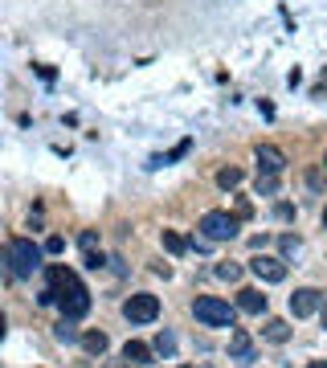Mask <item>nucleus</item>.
<instances>
[{
  "mask_svg": "<svg viewBox=\"0 0 327 368\" xmlns=\"http://www.w3.org/2000/svg\"><path fill=\"white\" fill-rule=\"evenodd\" d=\"M78 246H82V254H94V250H98V233H94V230H82Z\"/></svg>",
  "mask_w": 327,
  "mask_h": 368,
  "instance_id": "412c9836",
  "label": "nucleus"
},
{
  "mask_svg": "<svg viewBox=\"0 0 327 368\" xmlns=\"http://www.w3.org/2000/svg\"><path fill=\"white\" fill-rule=\"evenodd\" d=\"M106 266V258H102V250H94V254H86V270H102Z\"/></svg>",
  "mask_w": 327,
  "mask_h": 368,
  "instance_id": "b1692460",
  "label": "nucleus"
},
{
  "mask_svg": "<svg viewBox=\"0 0 327 368\" xmlns=\"http://www.w3.org/2000/svg\"><path fill=\"white\" fill-rule=\"evenodd\" d=\"M180 156H188V139H185V143H176V147H172V151H168L160 164H172V160H180Z\"/></svg>",
  "mask_w": 327,
  "mask_h": 368,
  "instance_id": "5701e85b",
  "label": "nucleus"
},
{
  "mask_svg": "<svg viewBox=\"0 0 327 368\" xmlns=\"http://www.w3.org/2000/svg\"><path fill=\"white\" fill-rule=\"evenodd\" d=\"M217 278H225V282H237V278H241V266H237V262H217Z\"/></svg>",
  "mask_w": 327,
  "mask_h": 368,
  "instance_id": "aec40b11",
  "label": "nucleus"
},
{
  "mask_svg": "<svg viewBox=\"0 0 327 368\" xmlns=\"http://www.w3.org/2000/svg\"><path fill=\"white\" fill-rule=\"evenodd\" d=\"M123 315H127V323H151L160 315V299L147 295V291H140V295H131V299L123 303Z\"/></svg>",
  "mask_w": 327,
  "mask_h": 368,
  "instance_id": "39448f33",
  "label": "nucleus"
},
{
  "mask_svg": "<svg viewBox=\"0 0 327 368\" xmlns=\"http://www.w3.org/2000/svg\"><path fill=\"white\" fill-rule=\"evenodd\" d=\"M254 160H258V172H270V176H279L282 168H286V156H282L274 143H258L254 147Z\"/></svg>",
  "mask_w": 327,
  "mask_h": 368,
  "instance_id": "6e6552de",
  "label": "nucleus"
},
{
  "mask_svg": "<svg viewBox=\"0 0 327 368\" xmlns=\"http://www.w3.org/2000/svg\"><path fill=\"white\" fill-rule=\"evenodd\" d=\"M164 250L180 258V254H185V250H188V241H185V237H180V233H176V230H164Z\"/></svg>",
  "mask_w": 327,
  "mask_h": 368,
  "instance_id": "dca6fc26",
  "label": "nucleus"
},
{
  "mask_svg": "<svg viewBox=\"0 0 327 368\" xmlns=\"http://www.w3.org/2000/svg\"><path fill=\"white\" fill-rule=\"evenodd\" d=\"M254 192H258V196H274V192H279V176H270V172H258Z\"/></svg>",
  "mask_w": 327,
  "mask_h": 368,
  "instance_id": "2eb2a0df",
  "label": "nucleus"
},
{
  "mask_svg": "<svg viewBox=\"0 0 327 368\" xmlns=\"http://www.w3.org/2000/svg\"><path fill=\"white\" fill-rule=\"evenodd\" d=\"M151 352H156V348H147V344H140V340H127L123 360H131V365H151Z\"/></svg>",
  "mask_w": 327,
  "mask_h": 368,
  "instance_id": "9b49d317",
  "label": "nucleus"
},
{
  "mask_svg": "<svg viewBox=\"0 0 327 368\" xmlns=\"http://www.w3.org/2000/svg\"><path fill=\"white\" fill-rule=\"evenodd\" d=\"M46 246H33L29 237H12L8 246H4V266H8V275L12 278H33L46 262Z\"/></svg>",
  "mask_w": 327,
  "mask_h": 368,
  "instance_id": "f03ea898",
  "label": "nucleus"
},
{
  "mask_svg": "<svg viewBox=\"0 0 327 368\" xmlns=\"http://www.w3.org/2000/svg\"><path fill=\"white\" fill-rule=\"evenodd\" d=\"M237 226H241V217H237V213H225V209H209V213L200 217V233H205L209 241H234Z\"/></svg>",
  "mask_w": 327,
  "mask_h": 368,
  "instance_id": "20e7f679",
  "label": "nucleus"
},
{
  "mask_svg": "<svg viewBox=\"0 0 327 368\" xmlns=\"http://www.w3.org/2000/svg\"><path fill=\"white\" fill-rule=\"evenodd\" d=\"M237 311H245V315H262V311H266V295H262L258 286H241V291H237Z\"/></svg>",
  "mask_w": 327,
  "mask_h": 368,
  "instance_id": "1a4fd4ad",
  "label": "nucleus"
},
{
  "mask_svg": "<svg viewBox=\"0 0 327 368\" xmlns=\"http://www.w3.org/2000/svg\"><path fill=\"white\" fill-rule=\"evenodd\" d=\"M217 184H221V188H237V184H241V168H234V164L221 168V172H217Z\"/></svg>",
  "mask_w": 327,
  "mask_h": 368,
  "instance_id": "6ab92c4d",
  "label": "nucleus"
},
{
  "mask_svg": "<svg viewBox=\"0 0 327 368\" xmlns=\"http://www.w3.org/2000/svg\"><path fill=\"white\" fill-rule=\"evenodd\" d=\"M324 226H327V209H324Z\"/></svg>",
  "mask_w": 327,
  "mask_h": 368,
  "instance_id": "c85d7f7f",
  "label": "nucleus"
},
{
  "mask_svg": "<svg viewBox=\"0 0 327 368\" xmlns=\"http://www.w3.org/2000/svg\"><path fill=\"white\" fill-rule=\"evenodd\" d=\"M230 356H234L237 365H250V360H258V356H254V344H250V335H245L241 327L230 335Z\"/></svg>",
  "mask_w": 327,
  "mask_h": 368,
  "instance_id": "9d476101",
  "label": "nucleus"
},
{
  "mask_svg": "<svg viewBox=\"0 0 327 368\" xmlns=\"http://www.w3.org/2000/svg\"><path fill=\"white\" fill-rule=\"evenodd\" d=\"M262 335H266L270 344H286V340H290V323H286V320H266Z\"/></svg>",
  "mask_w": 327,
  "mask_h": 368,
  "instance_id": "f8f14e48",
  "label": "nucleus"
},
{
  "mask_svg": "<svg viewBox=\"0 0 327 368\" xmlns=\"http://www.w3.org/2000/svg\"><path fill=\"white\" fill-rule=\"evenodd\" d=\"M151 348H156V352H160V356H172V352H176V335H172V331H160V335H156V344H151Z\"/></svg>",
  "mask_w": 327,
  "mask_h": 368,
  "instance_id": "a211bd4d",
  "label": "nucleus"
},
{
  "mask_svg": "<svg viewBox=\"0 0 327 368\" xmlns=\"http://www.w3.org/2000/svg\"><path fill=\"white\" fill-rule=\"evenodd\" d=\"M324 168H327V156H324Z\"/></svg>",
  "mask_w": 327,
  "mask_h": 368,
  "instance_id": "7c9ffc66",
  "label": "nucleus"
},
{
  "mask_svg": "<svg viewBox=\"0 0 327 368\" xmlns=\"http://www.w3.org/2000/svg\"><path fill=\"white\" fill-rule=\"evenodd\" d=\"M307 368H327V360H311V365H307Z\"/></svg>",
  "mask_w": 327,
  "mask_h": 368,
  "instance_id": "cd10ccee",
  "label": "nucleus"
},
{
  "mask_svg": "<svg viewBox=\"0 0 327 368\" xmlns=\"http://www.w3.org/2000/svg\"><path fill=\"white\" fill-rule=\"evenodd\" d=\"M307 188H324V168H307Z\"/></svg>",
  "mask_w": 327,
  "mask_h": 368,
  "instance_id": "4be33fe9",
  "label": "nucleus"
},
{
  "mask_svg": "<svg viewBox=\"0 0 327 368\" xmlns=\"http://www.w3.org/2000/svg\"><path fill=\"white\" fill-rule=\"evenodd\" d=\"M324 327H327V311H324Z\"/></svg>",
  "mask_w": 327,
  "mask_h": 368,
  "instance_id": "c756f323",
  "label": "nucleus"
},
{
  "mask_svg": "<svg viewBox=\"0 0 327 368\" xmlns=\"http://www.w3.org/2000/svg\"><path fill=\"white\" fill-rule=\"evenodd\" d=\"M62 250H66V241H62V237L53 233V237H49V241H46V254H62Z\"/></svg>",
  "mask_w": 327,
  "mask_h": 368,
  "instance_id": "bb28decb",
  "label": "nucleus"
},
{
  "mask_svg": "<svg viewBox=\"0 0 327 368\" xmlns=\"http://www.w3.org/2000/svg\"><path fill=\"white\" fill-rule=\"evenodd\" d=\"M74 323H78V320H66V315H62V323H57V327H53V335H57V340H62V344H74V340H82V335H78V327H74Z\"/></svg>",
  "mask_w": 327,
  "mask_h": 368,
  "instance_id": "4468645a",
  "label": "nucleus"
},
{
  "mask_svg": "<svg viewBox=\"0 0 327 368\" xmlns=\"http://www.w3.org/2000/svg\"><path fill=\"white\" fill-rule=\"evenodd\" d=\"M250 270L262 278V282H282V278H286V258H274V254H258V258H250Z\"/></svg>",
  "mask_w": 327,
  "mask_h": 368,
  "instance_id": "0eeeda50",
  "label": "nucleus"
},
{
  "mask_svg": "<svg viewBox=\"0 0 327 368\" xmlns=\"http://www.w3.org/2000/svg\"><path fill=\"white\" fill-rule=\"evenodd\" d=\"M274 217H279V221H290V217H295V205H286V201L274 205Z\"/></svg>",
  "mask_w": 327,
  "mask_h": 368,
  "instance_id": "393cba45",
  "label": "nucleus"
},
{
  "mask_svg": "<svg viewBox=\"0 0 327 368\" xmlns=\"http://www.w3.org/2000/svg\"><path fill=\"white\" fill-rule=\"evenodd\" d=\"M106 344H111V340H106V331H82V348H86L91 356H102V352H106Z\"/></svg>",
  "mask_w": 327,
  "mask_h": 368,
  "instance_id": "ddd939ff",
  "label": "nucleus"
},
{
  "mask_svg": "<svg viewBox=\"0 0 327 368\" xmlns=\"http://www.w3.org/2000/svg\"><path fill=\"white\" fill-rule=\"evenodd\" d=\"M46 286L57 295V307H62L66 320H82V315L91 311V291L82 286V278L74 275V270H66V266H49L46 270Z\"/></svg>",
  "mask_w": 327,
  "mask_h": 368,
  "instance_id": "f257e3e1",
  "label": "nucleus"
},
{
  "mask_svg": "<svg viewBox=\"0 0 327 368\" xmlns=\"http://www.w3.org/2000/svg\"><path fill=\"white\" fill-rule=\"evenodd\" d=\"M237 217H241V221H245V217H254V205H250V201H245V196H241V201H237V209H234Z\"/></svg>",
  "mask_w": 327,
  "mask_h": 368,
  "instance_id": "a878e982",
  "label": "nucleus"
},
{
  "mask_svg": "<svg viewBox=\"0 0 327 368\" xmlns=\"http://www.w3.org/2000/svg\"><path fill=\"white\" fill-rule=\"evenodd\" d=\"M192 315H196L200 327H234L237 323V311L225 299H217V295H200V299L192 303Z\"/></svg>",
  "mask_w": 327,
  "mask_h": 368,
  "instance_id": "7ed1b4c3",
  "label": "nucleus"
},
{
  "mask_svg": "<svg viewBox=\"0 0 327 368\" xmlns=\"http://www.w3.org/2000/svg\"><path fill=\"white\" fill-rule=\"evenodd\" d=\"M319 307H324V291H315V286H303V291L290 295V315H295V320H307V315H315Z\"/></svg>",
  "mask_w": 327,
  "mask_h": 368,
  "instance_id": "423d86ee",
  "label": "nucleus"
},
{
  "mask_svg": "<svg viewBox=\"0 0 327 368\" xmlns=\"http://www.w3.org/2000/svg\"><path fill=\"white\" fill-rule=\"evenodd\" d=\"M279 246H282V258H295V254L303 250V237H299V233H282Z\"/></svg>",
  "mask_w": 327,
  "mask_h": 368,
  "instance_id": "f3484780",
  "label": "nucleus"
}]
</instances>
